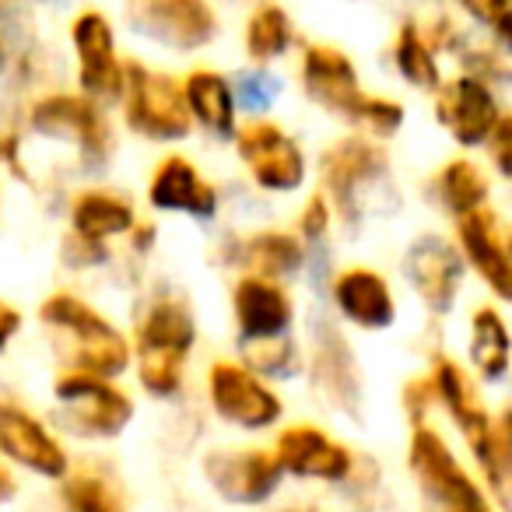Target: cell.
Wrapping results in <instances>:
<instances>
[{"label": "cell", "mask_w": 512, "mask_h": 512, "mask_svg": "<svg viewBox=\"0 0 512 512\" xmlns=\"http://www.w3.org/2000/svg\"><path fill=\"white\" fill-rule=\"evenodd\" d=\"M39 323L60 341L67 369L116 379L130 369V337L74 292H53L39 306Z\"/></svg>", "instance_id": "1"}, {"label": "cell", "mask_w": 512, "mask_h": 512, "mask_svg": "<svg viewBox=\"0 0 512 512\" xmlns=\"http://www.w3.org/2000/svg\"><path fill=\"white\" fill-rule=\"evenodd\" d=\"M197 344L193 309L176 295H158L137 323L130 362H137V379L151 397H176L183 390L186 365Z\"/></svg>", "instance_id": "2"}, {"label": "cell", "mask_w": 512, "mask_h": 512, "mask_svg": "<svg viewBox=\"0 0 512 512\" xmlns=\"http://www.w3.org/2000/svg\"><path fill=\"white\" fill-rule=\"evenodd\" d=\"M428 383H432V397H439V404L449 411V418L460 425L463 439H467L474 460L481 463L488 484L498 495H505V474H509V414L502 411L498 418H491L481 393H477V383L453 358H435Z\"/></svg>", "instance_id": "3"}, {"label": "cell", "mask_w": 512, "mask_h": 512, "mask_svg": "<svg viewBox=\"0 0 512 512\" xmlns=\"http://www.w3.org/2000/svg\"><path fill=\"white\" fill-rule=\"evenodd\" d=\"M120 109L130 134L148 144H179L193 134L179 78L141 60H123Z\"/></svg>", "instance_id": "4"}, {"label": "cell", "mask_w": 512, "mask_h": 512, "mask_svg": "<svg viewBox=\"0 0 512 512\" xmlns=\"http://www.w3.org/2000/svg\"><path fill=\"white\" fill-rule=\"evenodd\" d=\"M246 176L264 193H299L309 179V162L302 144L274 120H246L232 134Z\"/></svg>", "instance_id": "5"}, {"label": "cell", "mask_w": 512, "mask_h": 512, "mask_svg": "<svg viewBox=\"0 0 512 512\" xmlns=\"http://www.w3.org/2000/svg\"><path fill=\"white\" fill-rule=\"evenodd\" d=\"M29 127L46 141H67L78 148L81 162L88 169H102L113 158L116 137L109 127L102 106L74 92H50L39 95L29 106Z\"/></svg>", "instance_id": "6"}, {"label": "cell", "mask_w": 512, "mask_h": 512, "mask_svg": "<svg viewBox=\"0 0 512 512\" xmlns=\"http://www.w3.org/2000/svg\"><path fill=\"white\" fill-rule=\"evenodd\" d=\"M127 25L148 43L193 57L218 39V11L211 0H123Z\"/></svg>", "instance_id": "7"}, {"label": "cell", "mask_w": 512, "mask_h": 512, "mask_svg": "<svg viewBox=\"0 0 512 512\" xmlns=\"http://www.w3.org/2000/svg\"><path fill=\"white\" fill-rule=\"evenodd\" d=\"M386 165H390V158H386L379 141L365 134L337 137L320 155V193L330 200L334 211H341L348 221H358L365 200H369V190H376L386 179Z\"/></svg>", "instance_id": "8"}, {"label": "cell", "mask_w": 512, "mask_h": 512, "mask_svg": "<svg viewBox=\"0 0 512 512\" xmlns=\"http://www.w3.org/2000/svg\"><path fill=\"white\" fill-rule=\"evenodd\" d=\"M53 397L64 425L85 439H116L134 418V400L123 386H116V379L67 369L53 383Z\"/></svg>", "instance_id": "9"}, {"label": "cell", "mask_w": 512, "mask_h": 512, "mask_svg": "<svg viewBox=\"0 0 512 512\" xmlns=\"http://www.w3.org/2000/svg\"><path fill=\"white\" fill-rule=\"evenodd\" d=\"M407 463H411L421 491H425L442 512H495L488 495L477 488V481L453 456L449 442L442 439L432 425H425V421L414 425Z\"/></svg>", "instance_id": "10"}, {"label": "cell", "mask_w": 512, "mask_h": 512, "mask_svg": "<svg viewBox=\"0 0 512 512\" xmlns=\"http://www.w3.org/2000/svg\"><path fill=\"white\" fill-rule=\"evenodd\" d=\"M207 400H211L214 414L225 425L246 428V432H264L274 428L285 414L281 397L271 390L264 376H256L249 365L235 362V358H218L207 369Z\"/></svg>", "instance_id": "11"}, {"label": "cell", "mask_w": 512, "mask_h": 512, "mask_svg": "<svg viewBox=\"0 0 512 512\" xmlns=\"http://www.w3.org/2000/svg\"><path fill=\"white\" fill-rule=\"evenodd\" d=\"M71 46L78 60V95L95 106H116L123 95V60L106 11L85 8L71 18Z\"/></svg>", "instance_id": "12"}, {"label": "cell", "mask_w": 512, "mask_h": 512, "mask_svg": "<svg viewBox=\"0 0 512 512\" xmlns=\"http://www.w3.org/2000/svg\"><path fill=\"white\" fill-rule=\"evenodd\" d=\"M400 271H404L411 292L418 295V302L432 316H449L456 309L467 267H463L453 239H446L439 232H421L404 249Z\"/></svg>", "instance_id": "13"}, {"label": "cell", "mask_w": 512, "mask_h": 512, "mask_svg": "<svg viewBox=\"0 0 512 512\" xmlns=\"http://www.w3.org/2000/svg\"><path fill=\"white\" fill-rule=\"evenodd\" d=\"M232 323L242 348H260L292 337L295 327V299L288 285L253 274H239L232 285Z\"/></svg>", "instance_id": "14"}, {"label": "cell", "mask_w": 512, "mask_h": 512, "mask_svg": "<svg viewBox=\"0 0 512 512\" xmlns=\"http://www.w3.org/2000/svg\"><path fill=\"white\" fill-rule=\"evenodd\" d=\"M435 120L460 148H484L491 130L505 116L502 99L488 81L474 74H456L435 88Z\"/></svg>", "instance_id": "15"}, {"label": "cell", "mask_w": 512, "mask_h": 512, "mask_svg": "<svg viewBox=\"0 0 512 512\" xmlns=\"http://www.w3.org/2000/svg\"><path fill=\"white\" fill-rule=\"evenodd\" d=\"M456 253L463 267L477 274L484 288L498 302H509L512 295V264H509V225L495 207H477V211L456 218Z\"/></svg>", "instance_id": "16"}, {"label": "cell", "mask_w": 512, "mask_h": 512, "mask_svg": "<svg viewBox=\"0 0 512 512\" xmlns=\"http://www.w3.org/2000/svg\"><path fill=\"white\" fill-rule=\"evenodd\" d=\"M299 85L313 106L323 113L337 116V120L351 123L365 99L362 74H358L355 60L341 50V46L327 43H309L299 60Z\"/></svg>", "instance_id": "17"}, {"label": "cell", "mask_w": 512, "mask_h": 512, "mask_svg": "<svg viewBox=\"0 0 512 512\" xmlns=\"http://www.w3.org/2000/svg\"><path fill=\"white\" fill-rule=\"evenodd\" d=\"M330 302L337 316L365 334H383L397 323V295L383 271L365 264H351L330 281Z\"/></svg>", "instance_id": "18"}, {"label": "cell", "mask_w": 512, "mask_h": 512, "mask_svg": "<svg viewBox=\"0 0 512 512\" xmlns=\"http://www.w3.org/2000/svg\"><path fill=\"white\" fill-rule=\"evenodd\" d=\"M204 477L225 502L260 505L278 491L285 474L267 449H211L204 456Z\"/></svg>", "instance_id": "19"}, {"label": "cell", "mask_w": 512, "mask_h": 512, "mask_svg": "<svg viewBox=\"0 0 512 512\" xmlns=\"http://www.w3.org/2000/svg\"><path fill=\"white\" fill-rule=\"evenodd\" d=\"M0 453L15 460L18 467L32 470L39 477H50V481H60L67 477V449L60 446V439L36 418L32 411L18 404H0Z\"/></svg>", "instance_id": "20"}, {"label": "cell", "mask_w": 512, "mask_h": 512, "mask_svg": "<svg viewBox=\"0 0 512 512\" xmlns=\"http://www.w3.org/2000/svg\"><path fill=\"white\" fill-rule=\"evenodd\" d=\"M148 204L162 214H186L193 221H214L218 190L186 155H165L148 179Z\"/></svg>", "instance_id": "21"}, {"label": "cell", "mask_w": 512, "mask_h": 512, "mask_svg": "<svg viewBox=\"0 0 512 512\" xmlns=\"http://www.w3.org/2000/svg\"><path fill=\"white\" fill-rule=\"evenodd\" d=\"M274 460H278L281 474L309 477V481H348L355 456L344 442L330 439L323 428L316 425H288L278 435L274 446Z\"/></svg>", "instance_id": "22"}, {"label": "cell", "mask_w": 512, "mask_h": 512, "mask_svg": "<svg viewBox=\"0 0 512 512\" xmlns=\"http://www.w3.org/2000/svg\"><path fill=\"white\" fill-rule=\"evenodd\" d=\"M313 386L337 411L358 414L362 407V372L355 351L334 323H316L313 330Z\"/></svg>", "instance_id": "23"}, {"label": "cell", "mask_w": 512, "mask_h": 512, "mask_svg": "<svg viewBox=\"0 0 512 512\" xmlns=\"http://www.w3.org/2000/svg\"><path fill=\"white\" fill-rule=\"evenodd\" d=\"M183 102L190 123L211 134L214 141H232L235 127H239V99H235L232 81L214 67H193L183 81Z\"/></svg>", "instance_id": "24"}, {"label": "cell", "mask_w": 512, "mask_h": 512, "mask_svg": "<svg viewBox=\"0 0 512 512\" xmlns=\"http://www.w3.org/2000/svg\"><path fill=\"white\" fill-rule=\"evenodd\" d=\"M71 235L88 246H109L120 235H130L137 225V207L130 197L116 190H102V186H88L71 200Z\"/></svg>", "instance_id": "25"}, {"label": "cell", "mask_w": 512, "mask_h": 512, "mask_svg": "<svg viewBox=\"0 0 512 512\" xmlns=\"http://www.w3.org/2000/svg\"><path fill=\"white\" fill-rule=\"evenodd\" d=\"M235 260H239L242 274L285 285V281L299 278L306 267V242L285 228H264V232H253L239 242Z\"/></svg>", "instance_id": "26"}, {"label": "cell", "mask_w": 512, "mask_h": 512, "mask_svg": "<svg viewBox=\"0 0 512 512\" xmlns=\"http://www.w3.org/2000/svg\"><path fill=\"white\" fill-rule=\"evenodd\" d=\"M428 193H432L435 204L456 221V218H463V214L477 211V207H488L491 179L474 158L456 155L439 165V172H435L432 183H428Z\"/></svg>", "instance_id": "27"}, {"label": "cell", "mask_w": 512, "mask_h": 512, "mask_svg": "<svg viewBox=\"0 0 512 512\" xmlns=\"http://www.w3.org/2000/svg\"><path fill=\"white\" fill-rule=\"evenodd\" d=\"M470 365H474L477 379L484 383H502L509 376V355H512V341H509V327H505V316L498 306L481 302V306L470 313Z\"/></svg>", "instance_id": "28"}, {"label": "cell", "mask_w": 512, "mask_h": 512, "mask_svg": "<svg viewBox=\"0 0 512 512\" xmlns=\"http://www.w3.org/2000/svg\"><path fill=\"white\" fill-rule=\"evenodd\" d=\"M295 25L288 8H281L278 0H260L246 18V29H242V50L253 64H274L292 50Z\"/></svg>", "instance_id": "29"}, {"label": "cell", "mask_w": 512, "mask_h": 512, "mask_svg": "<svg viewBox=\"0 0 512 512\" xmlns=\"http://www.w3.org/2000/svg\"><path fill=\"white\" fill-rule=\"evenodd\" d=\"M435 46L432 39L425 36V29H421L418 22H400L397 36H393V67H397V74L407 81L411 88H418V92H435V88L442 85V67H439V57H435Z\"/></svg>", "instance_id": "30"}, {"label": "cell", "mask_w": 512, "mask_h": 512, "mask_svg": "<svg viewBox=\"0 0 512 512\" xmlns=\"http://www.w3.org/2000/svg\"><path fill=\"white\" fill-rule=\"evenodd\" d=\"M60 495H64L67 512H123V502L113 484L99 474H88V470L67 477Z\"/></svg>", "instance_id": "31"}, {"label": "cell", "mask_w": 512, "mask_h": 512, "mask_svg": "<svg viewBox=\"0 0 512 512\" xmlns=\"http://www.w3.org/2000/svg\"><path fill=\"white\" fill-rule=\"evenodd\" d=\"M453 4L470 18V22L481 25L484 32L495 36L498 50H505V43H509V25H512L509 0H453Z\"/></svg>", "instance_id": "32"}, {"label": "cell", "mask_w": 512, "mask_h": 512, "mask_svg": "<svg viewBox=\"0 0 512 512\" xmlns=\"http://www.w3.org/2000/svg\"><path fill=\"white\" fill-rule=\"evenodd\" d=\"M330 221H334V207L323 193H309V200L299 211V239L302 242H320L330 232Z\"/></svg>", "instance_id": "33"}, {"label": "cell", "mask_w": 512, "mask_h": 512, "mask_svg": "<svg viewBox=\"0 0 512 512\" xmlns=\"http://www.w3.org/2000/svg\"><path fill=\"white\" fill-rule=\"evenodd\" d=\"M484 151H488L498 176L509 179L512 176V116L509 113H505L502 120H498V127L491 130V137L484 141Z\"/></svg>", "instance_id": "34"}, {"label": "cell", "mask_w": 512, "mask_h": 512, "mask_svg": "<svg viewBox=\"0 0 512 512\" xmlns=\"http://www.w3.org/2000/svg\"><path fill=\"white\" fill-rule=\"evenodd\" d=\"M22 327H25L22 309H18L15 302L0 299V351L8 348V344L15 341L18 334H22Z\"/></svg>", "instance_id": "35"}, {"label": "cell", "mask_w": 512, "mask_h": 512, "mask_svg": "<svg viewBox=\"0 0 512 512\" xmlns=\"http://www.w3.org/2000/svg\"><path fill=\"white\" fill-rule=\"evenodd\" d=\"M428 397H432V383H428V376H425V379H414V383L407 386V407H411L414 421H421V414H425Z\"/></svg>", "instance_id": "36"}, {"label": "cell", "mask_w": 512, "mask_h": 512, "mask_svg": "<svg viewBox=\"0 0 512 512\" xmlns=\"http://www.w3.org/2000/svg\"><path fill=\"white\" fill-rule=\"evenodd\" d=\"M130 242H134L137 253H151V246H155V225L137 221V225L130 228Z\"/></svg>", "instance_id": "37"}, {"label": "cell", "mask_w": 512, "mask_h": 512, "mask_svg": "<svg viewBox=\"0 0 512 512\" xmlns=\"http://www.w3.org/2000/svg\"><path fill=\"white\" fill-rule=\"evenodd\" d=\"M11 495H15V477L0 467V502H8Z\"/></svg>", "instance_id": "38"}, {"label": "cell", "mask_w": 512, "mask_h": 512, "mask_svg": "<svg viewBox=\"0 0 512 512\" xmlns=\"http://www.w3.org/2000/svg\"><path fill=\"white\" fill-rule=\"evenodd\" d=\"M281 512H320V509H313V505H288V509H281Z\"/></svg>", "instance_id": "39"}, {"label": "cell", "mask_w": 512, "mask_h": 512, "mask_svg": "<svg viewBox=\"0 0 512 512\" xmlns=\"http://www.w3.org/2000/svg\"><path fill=\"white\" fill-rule=\"evenodd\" d=\"M0 67H4V39H0Z\"/></svg>", "instance_id": "40"}]
</instances>
